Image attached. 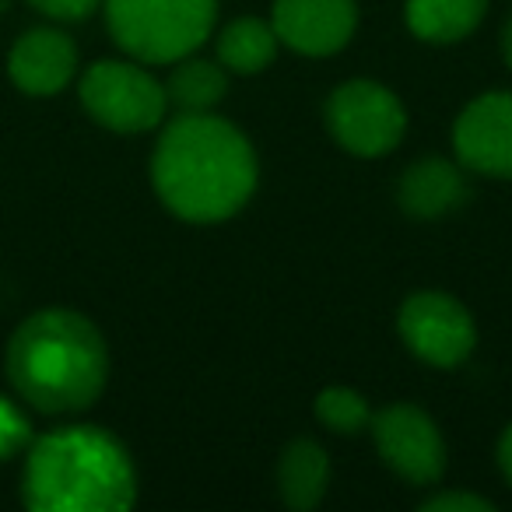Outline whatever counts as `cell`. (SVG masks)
Segmentation results:
<instances>
[{
  "label": "cell",
  "mask_w": 512,
  "mask_h": 512,
  "mask_svg": "<svg viewBox=\"0 0 512 512\" xmlns=\"http://www.w3.org/2000/svg\"><path fill=\"white\" fill-rule=\"evenodd\" d=\"M327 127L344 151L358 158L390 155L407 130L400 99L376 81H344L327 99Z\"/></svg>",
  "instance_id": "8992f818"
},
{
  "label": "cell",
  "mask_w": 512,
  "mask_h": 512,
  "mask_svg": "<svg viewBox=\"0 0 512 512\" xmlns=\"http://www.w3.org/2000/svg\"><path fill=\"white\" fill-rule=\"evenodd\" d=\"M502 53H505V64L512 71V18L505 22V32H502Z\"/></svg>",
  "instance_id": "7402d4cb"
},
{
  "label": "cell",
  "mask_w": 512,
  "mask_h": 512,
  "mask_svg": "<svg viewBox=\"0 0 512 512\" xmlns=\"http://www.w3.org/2000/svg\"><path fill=\"white\" fill-rule=\"evenodd\" d=\"M453 148L467 169L512 179V92H488L460 113Z\"/></svg>",
  "instance_id": "9c48e42d"
},
{
  "label": "cell",
  "mask_w": 512,
  "mask_h": 512,
  "mask_svg": "<svg viewBox=\"0 0 512 512\" xmlns=\"http://www.w3.org/2000/svg\"><path fill=\"white\" fill-rule=\"evenodd\" d=\"M228 92V74L214 60H179V67L169 74L165 95L179 113H211Z\"/></svg>",
  "instance_id": "2e32d148"
},
{
  "label": "cell",
  "mask_w": 512,
  "mask_h": 512,
  "mask_svg": "<svg viewBox=\"0 0 512 512\" xmlns=\"http://www.w3.org/2000/svg\"><path fill=\"white\" fill-rule=\"evenodd\" d=\"M330 484V460L323 453L320 442L313 439H295L292 446H285L278 463V488L281 502L295 512H306L313 505L323 502Z\"/></svg>",
  "instance_id": "4fadbf2b"
},
{
  "label": "cell",
  "mask_w": 512,
  "mask_h": 512,
  "mask_svg": "<svg viewBox=\"0 0 512 512\" xmlns=\"http://www.w3.org/2000/svg\"><path fill=\"white\" fill-rule=\"evenodd\" d=\"M397 327L404 344L435 369H453L467 362L477 344L470 313L446 292H418L400 306Z\"/></svg>",
  "instance_id": "52a82bcc"
},
{
  "label": "cell",
  "mask_w": 512,
  "mask_h": 512,
  "mask_svg": "<svg viewBox=\"0 0 512 512\" xmlns=\"http://www.w3.org/2000/svg\"><path fill=\"white\" fill-rule=\"evenodd\" d=\"M271 25L302 57H330L355 36L358 0H274Z\"/></svg>",
  "instance_id": "30bf717a"
},
{
  "label": "cell",
  "mask_w": 512,
  "mask_h": 512,
  "mask_svg": "<svg viewBox=\"0 0 512 512\" xmlns=\"http://www.w3.org/2000/svg\"><path fill=\"white\" fill-rule=\"evenodd\" d=\"M78 71V50L57 29H32L11 46L8 74L25 95H57Z\"/></svg>",
  "instance_id": "8fae6325"
},
{
  "label": "cell",
  "mask_w": 512,
  "mask_h": 512,
  "mask_svg": "<svg viewBox=\"0 0 512 512\" xmlns=\"http://www.w3.org/2000/svg\"><path fill=\"white\" fill-rule=\"evenodd\" d=\"M151 183L162 204L183 221H225L256 190V155L228 120L179 113L158 137Z\"/></svg>",
  "instance_id": "6da1fadb"
},
{
  "label": "cell",
  "mask_w": 512,
  "mask_h": 512,
  "mask_svg": "<svg viewBox=\"0 0 512 512\" xmlns=\"http://www.w3.org/2000/svg\"><path fill=\"white\" fill-rule=\"evenodd\" d=\"M397 197L411 218H442L467 200V179L446 158H421L404 172Z\"/></svg>",
  "instance_id": "7c38bea8"
},
{
  "label": "cell",
  "mask_w": 512,
  "mask_h": 512,
  "mask_svg": "<svg viewBox=\"0 0 512 512\" xmlns=\"http://www.w3.org/2000/svg\"><path fill=\"white\" fill-rule=\"evenodd\" d=\"M22 498L32 512H123L137 502V474L109 432L71 425L32 442Z\"/></svg>",
  "instance_id": "3957f363"
},
{
  "label": "cell",
  "mask_w": 512,
  "mask_h": 512,
  "mask_svg": "<svg viewBox=\"0 0 512 512\" xmlns=\"http://www.w3.org/2000/svg\"><path fill=\"white\" fill-rule=\"evenodd\" d=\"M425 512H491V502L481 495H470V491H442L432 495L425 505Z\"/></svg>",
  "instance_id": "d6986e66"
},
{
  "label": "cell",
  "mask_w": 512,
  "mask_h": 512,
  "mask_svg": "<svg viewBox=\"0 0 512 512\" xmlns=\"http://www.w3.org/2000/svg\"><path fill=\"white\" fill-rule=\"evenodd\" d=\"M11 8V0H0V11H8Z\"/></svg>",
  "instance_id": "603a6c76"
},
{
  "label": "cell",
  "mask_w": 512,
  "mask_h": 512,
  "mask_svg": "<svg viewBox=\"0 0 512 512\" xmlns=\"http://www.w3.org/2000/svg\"><path fill=\"white\" fill-rule=\"evenodd\" d=\"M498 467H502L505 481L512 484V425L502 432V439H498Z\"/></svg>",
  "instance_id": "44dd1931"
},
{
  "label": "cell",
  "mask_w": 512,
  "mask_h": 512,
  "mask_svg": "<svg viewBox=\"0 0 512 512\" xmlns=\"http://www.w3.org/2000/svg\"><path fill=\"white\" fill-rule=\"evenodd\" d=\"M29 4L57 22H81L99 8V0H29Z\"/></svg>",
  "instance_id": "ffe728a7"
},
{
  "label": "cell",
  "mask_w": 512,
  "mask_h": 512,
  "mask_svg": "<svg viewBox=\"0 0 512 512\" xmlns=\"http://www.w3.org/2000/svg\"><path fill=\"white\" fill-rule=\"evenodd\" d=\"M372 435H376L379 456L393 474L411 484H435L446 474V442H442L435 421L414 404H393L372 414Z\"/></svg>",
  "instance_id": "ba28073f"
},
{
  "label": "cell",
  "mask_w": 512,
  "mask_h": 512,
  "mask_svg": "<svg viewBox=\"0 0 512 512\" xmlns=\"http://www.w3.org/2000/svg\"><path fill=\"white\" fill-rule=\"evenodd\" d=\"M81 102L88 116L116 134H144L158 127L169 106L165 88L144 67L123 60H99L81 78Z\"/></svg>",
  "instance_id": "5b68a950"
},
{
  "label": "cell",
  "mask_w": 512,
  "mask_h": 512,
  "mask_svg": "<svg viewBox=\"0 0 512 512\" xmlns=\"http://www.w3.org/2000/svg\"><path fill=\"white\" fill-rule=\"evenodd\" d=\"M29 439H32V425L25 421V414L8 397H0V460L22 453Z\"/></svg>",
  "instance_id": "ac0fdd59"
},
{
  "label": "cell",
  "mask_w": 512,
  "mask_h": 512,
  "mask_svg": "<svg viewBox=\"0 0 512 512\" xmlns=\"http://www.w3.org/2000/svg\"><path fill=\"white\" fill-rule=\"evenodd\" d=\"M218 0H106V25L123 53L144 64L190 57L214 29Z\"/></svg>",
  "instance_id": "277c9868"
},
{
  "label": "cell",
  "mask_w": 512,
  "mask_h": 512,
  "mask_svg": "<svg viewBox=\"0 0 512 512\" xmlns=\"http://www.w3.org/2000/svg\"><path fill=\"white\" fill-rule=\"evenodd\" d=\"M109 376L106 341L88 316L43 309L8 344V379L43 414H74L99 400Z\"/></svg>",
  "instance_id": "7a4b0ae2"
},
{
  "label": "cell",
  "mask_w": 512,
  "mask_h": 512,
  "mask_svg": "<svg viewBox=\"0 0 512 512\" xmlns=\"http://www.w3.org/2000/svg\"><path fill=\"white\" fill-rule=\"evenodd\" d=\"M316 418L337 435H355L372 425V407L362 393L348 386H330L316 397Z\"/></svg>",
  "instance_id": "e0dca14e"
},
{
  "label": "cell",
  "mask_w": 512,
  "mask_h": 512,
  "mask_svg": "<svg viewBox=\"0 0 512 512\" xmlns=\"http://www.w3.org/2000/svg\"><path fill=\"white\" fill-rule=\"evenodd\" d=\"M278 57V32L260 18H239L218 36V64L235 74H256Z\"/></svg>",
  "instance_id": "9a60e30c"
},
{
  "label": "cell",
  "mask_w": 512,
  "mask_h": 512,
  "mask_svg": "<svg viewBox=\"0 0 512 512\" xmlns=\"http://www.w3.org/2000/svg\"><path fill=\"white\" fill-rule=\"evenodd\" d=\"M488 0H407V25L425 43H456L481 25Z\"/></svg>",
  "instance_id": "5bb4252c"
}]
</instances>
